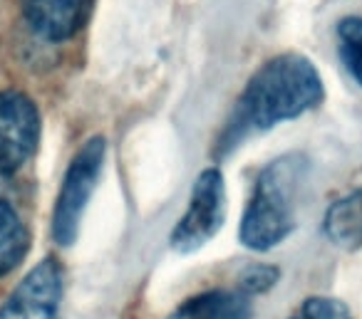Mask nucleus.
Returning <instances> with one entry per match:
<instances>
[{"instance_id": "1", "label": "nucleus", "mask_w": 362, "mask_h": 319, "mask_svg": "<svg viewBox=\"0 0 362 319\" xmlns=\"http://www.w3.org/2000/svg\"><path fill=\"white\" fill-rule=\"evenodd\" d=\"M322 100V80L303 55H281L261 67L248 82L238 109L243 126L271 129L296 119Z\"/></svg>"}, {"instance_id": "2", "label": "nucleus", "mask_w": 362, "mask_h": 319, "mask_svg": "<svg viewBox=\"0 0 362 319\" xmlns=\"http://www.w3.org/2000/svg\"><path fill=\"white\" fill-rule=\"evenodd\" d=\"M303 171L305 164L298 156H283L258 176L256 193L238 230L246 248L268 250L291 235L296 225V193Z\"/></svg>"}, {"instance_id": "3", "label": "nucleus", "mask_w": 362, "mask_h": 319, "mask_svg": "<svg viewBox=\"0 0 362 319\" xmlns=\"http://www.w3.org/2000/svg\"><path fill=\"white\" fill-rule=\"evenodd\" d=\"M105 151L107 141L102 136H95L72 159L70 169L62 179L60 193H57L55 210H52V238H55V243H75L77 233H80L82 213L95 193L102 166H105Z\"/></svg>"}, {"instance_id": "4", "label": "nucleus", "mask_w": 362, "mask_h": 319, "mask_svg": "<svg viewBox=\"0 0 362 319\" xmlns=\"http://www.w3.org/2000/svg\"><path fill=\"white\" fill-rule=\"evenodd\" d=\"M223 215H226L223 176L216 169H206L204 174H199L194 183L189 210L171 233V248L179 253L199 250L218 233V228L223 225Z\"/></svg>"}, {"instance_id": "5", "label": "nucleus", "mask_w": 362, "mask_h": 319, "mask_svg": "<svg viewBox=\"0 0 362 319\" xmlns=\"http://www.w3.org/2000/svg\"><path fill=\"white\" fill-rule=\"evenodd\" d=\"M40 141L37 109L21 92H0V174H13L33 159Z\"/></svg>"}, {"instance_id": "6", "label": "nucleus", "mask_w": 362, "mask_h": 319, "mask_svg": "<svg viewBox=\"0 0 362 319\" xmlns=\"http://www.w3.org/2000/svg\"><path fill=\"white\" fill-rule=\"evenodd\" d=\"M62 297V270L55 260L35 265L16 287L0 319H57V304Z\"/></svg>"}, {"instance_id": "7", "label": "nucleus", "mask_w": 362, "mask_h": 319, "mask_svg": "<svg viewBox=\"0 0 362 319\" xmlns=\"http://www.w3.org/2000/svg\"><path fill=\"white\" fill-rule=\"evenodd\" d=\"M28 25L50 42H62L80 30L87 0H21Z\"/></svg>"}, {"instance_id": "8", "label": "nucleus", "mask_w": 362, "mask_h": 319, "mask_svg": "<svg viewBox=\"0 0 362 319\" xmlns=\"http://www.w3.org/2000/svg\"><path fill=\"white\" fill-rule=\"evenodd\" d=\"M251 314L246 292L214 289L184 302L169 319H251Z\"/></svg>"}, {"instance_id": "9", "label": "nucleus", "mask_w": 362, "mask_h": 319, "mask_svg": "<svg viewBox=\"0 0 362 319\" xmlns=\"http://www.w3.org/2000/svg\"><path fill=\"white\" fill-rule=\"evenodd\" d=\"M325 233L335 245L360 248L362 245V191L337 200L325 215Z\"/></svg>"}, {"instance_id": "10", "label": "nucleus", "mask_w": 362, "mask_h": 319, "mask_svg": "<svg viewBox=\"0 0 362 319\" xmlns=\"http://www.w3.org/2000/svg\"><path fill=\"white\" fill-rule=\"evenodd\" d=\"M28 253V230L21 215L0 200V275L18 267Z\"/></svg>"}, {"instance_id": "11", "label": "nucleus", "mask_w": 362, "mask_h": 319, "mask_svg": "<svg viewBox=\"0 0 362 319\" xmlns=\"http://www.w3.org/2000/svg\"><path fill=\"white\" fill-rule=\"evenodd\" d=\"M337 50L345 70L362 87V18L350 16L337 25Z\"/></svg>"}, {"instance_id": "12", "label": "nucleus", "mask_w": 362, "mask_h": 319, "mask_svg": "<svg viewBox=\"0 0 362 319\" xmlns=\"http://www.w3.org/2000/svg\"><path fill=\"white\" fill-rule=\"evenodd\" d=\"M303 319H352L347 307L337 299L313 297L303 307Z\"/></svg>"}, {"instance_id": "13", "label": "nucleus", "mask_w": 362, "mask_h": 319, "mask_svg": "<svg viewBox=\"0 0 362 319\" xmlns=\"http://www.w3.org/2000/svg\"><path fill=\"white\" fill-rule=\"evenodd\" d=\"M273 282H276V270L261 267V265H256V267L246 270V275L241 277V287H243V292H246V294L261 292V289H268Z\"/></svg>"}]
</instances>
